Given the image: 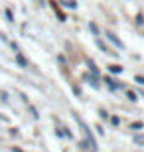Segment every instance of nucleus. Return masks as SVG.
Listing matches in <instances>:
<instances>
[{"label":"nucleus","mask_w":144,"mask_h":152,"mask_svg":"<svg viewBox=\"0 0 144 152\" xmlns=\"http://www.w3.org/2000/svg\"><path fill=\"white\" fill-rule=\"evenodd\" d=\"M107 38H109V42H113V44H115L116 48H121V50L124 48V44H122V42H121L118 38H116V36L113 34V32H107Z\"/></svg>","instance_id":"f257e3e1"},{"label":"nucleus","mask_w":144,"mask_h":152,"mask_svg":"<svg viewBox=\"0 0 144 152\" xmlns=\"http://www.w3.org/2000/svg\"><path fill=\"white\" fill-rule=\"evenodd\" d=\"M16 61L20 63L22 67H26V65H28V61H26V57H24V56H20V53H18V56H16Z\"/></svg>","instance_id":"f03ea898"},{"label":"nucleus","mask_w":144,"mask_h":152,"mask_svg":"<svg viewBox=\"0 0 144 152\" xmlns=\"http://www.w3.org/2000/svg\"><path fill=\"white\" fill-rule=\"evenodd\" d=\"M109 71H111V73H121L122 67H121V65H111V67H109Z\"/></svg>","instance_id":"7ed1b4c3"},{"label":"nucleus","mask_w":144,"mask_h":152,"mask_svg":"<svg viewBox=\"0 0 144 152\" xmlns=\"http://www.w3.org/2000/svg\"><path fill=\"white\" fill-rule=\"evenodd\" d=\"M134 142L136 144H144V136H134Z\"/></svg>","instance_id":"20e7f679"},{"label":"nucleus","mask_w":144,"mask_h":152,"mask_svg":"<svg viewBox=\"0 0 144 152\" xmlns=\"http://www.w3.org/2000/svg\"><path fill=\"white\" fill-rule=\"evenodd\" d=\"M126 97H128V99H130V101H136V95H134L132 91H128V93H126Z\"/></svg>","instance_id":"39448f33"},{"label":"nucleus","mask_w":144,"mask_h":152,"mask_svg":"<svg viewBox=\"0 0 144 152\" xmlns=\"http://www.w3.org/2000/svg\"><path fill=\"white\" fill-rule=\"evenodd\" d=\"M65 6H69V8H75L77 4H75V0H67V2H65Z\"/></svg>","instance_id":"423d86ee"},{"label":"nucleus","mask_w":144,"mask_h":152,"mask_svg":"<svg viewBox=\"0 0 144 152\" xmlns=\"http://www.w3.org/2000/svg\"><path fill=\"white\" fill-rule=\"evenodd\" d=\"M142 126H144L142 123H132V124H130V129H142Z\"/></svg>","instance_id":"0eeeda50"},{"label":"nucleus","mask_w":144,"mask_h":152,"mask_svg":"<svg viewBox=\"0 0 144 152\" xmlns=\"http://www.w3.org/2000/svg\"><path fill=\"white\" fill-rule=\"evenodd\" d=\"M134 79H136V83L144 85V77H142V75H136V77H134Z\"/></svg>","instance_id":"6e6552de"},{"label":"nucleus","mask_w":144,"mask_h":152,"mask_svg":"<svg viewBox=\"0 0 144 152\" xmlns=\"http://www.w3.org/2000/svg\"><path fill=\"white\" fill-rule=\"evenodd\" d=\"M14 152H22V150H18V148H14Z\"/></svg>","instance_id":"1a4fd4ad"}]
</instances>
